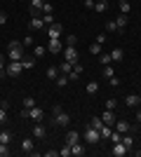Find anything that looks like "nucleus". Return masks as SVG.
Segmentation results:
<instances>
[{
  "label": "nucleus",
  "mask_w": 141,
  "mask_h": 157,
  "mask_svg": "<svg viewBox=\"0 0 141 157\" xmlns=\"http://www.w3.org/2000/svg\"><path fill=\"white\" fill-rule=\"evenodd\" d=\"M21 150L31 155V152H33V138H24V141H21Z\"/></svg>",
  "instance_id": "nucleus-16"
},
{
  "label": "nucleus",
  "mask_w": 141,
  "mask_h": 157,
  "mask_svg": "<svg viewBox=\"0 0 141 157\" xmlns=\"http://www.w3.org/2000/svg\"><path fill=\"white\" fill-rule=\"evenodd\" d=\"M94 42H99V45H104V42H106V33H99V35H96V40H94Z\"/></svg>",
  "instance_id": "nucleus-46"
},
{
  "label": "nucleus",
  "mask_w": 141,
  "mask_h": 157,
  "mask_svg": "<svg viewBox=\"0 0 141 157\" xmlns=\"http://www.w3.org/2000/svg\"><path fill=\"white\" fill-rule=\"evenodd\" d=\"M10 155V145L7 143H0V157H7Z\"/></svg>",
  "instance_id": "nucleus-36"
},
{
  "label": "nucleus",
  "mask_w": 141,
  "mask_h": 157,
  "mask_svg": "<svg viewBox=\"0 0 141 157\" xmlns=\"http://www.w3.org/2000/svg\"><path fill=\"white\" fill-rule=\"evenodd\" d=\"M132 12V5H129V0H120V14H129Z\"/></svg>",
  "instance_id": "nucleus-23"
},
{
  "label": "nucleus",
  "mask_w": 141,
  "mask_h": 157,
  "mask_svg": "<svg viewBox=\"0 0 141 157\" xmlns=\"http://www.w3.org/2000/svg\"><path fill=\"white\" fill-rule=\"evenodd\" d=\"M59 155H61V157H71V145L66 143V145H64V148L59 150Z\"/></svg>",
  "instance_id": "nucleus-39"
},
{
  "label": "nucleus",
  "mask_w": 141,
  "mask_h": 157,
  "mask_svg": "<svg viewBox=\"0 0 141 157\" xmlns=\"http://www.w3.org/2000/svg\"><path fill=\"white\" fill-rule=\"evenodd\" d=\"M115 131H120V134H129V131H136V127L129 124L127 120H115Z\"/></svg>",
  "instance_id": "nucleus-7"
},
{
  "label": "nucleus",
  "mask_w": 141,
  "mask_h": 157,
  "mask_svg": "<svg viewBox=\"0 0 141 157\" xmlns=\"http://www.w3.org/2000/svg\"><path fill=\"white\" fill-rule=\"evenodd\" d=\"M106 7H108V2H106V0H99V2L94 5V10H96V12H106Z\"/></svg>",
  "instance_id": "nucleus-32"
},
{
  "label": "nucleus",
  "mask_w": 141,
  "mask_h": 157,
  "mask_svg": "<svg viewBox=\"0 0 141 157\" xmlns=\"http://www.w3.org/2000/svg\"><path fill=\"white\" fill-rule=\"evenodd\" d=\"M82 141H85V143H89V145L99 143V141H101L99 129H94V127H89V124H87V129H85V134H82Z\"/></svg>",
  "instance_id": "nucleus-3"
},
{
  "label": "nucleus",
  "mask_w": 141,
  "mask_h": 157,
  "mask_svg": "<svg viewBox=\"0 0 141 157\" xmlns=\"http://www.w3.org/2000/svg\"><path fill=\"white\" fill-rule=\"evenodd\" d=\"M52 12H54L52 2H47V0H45V2H42V14H52Z\"/></svg>",
  "instance_id": "nucleus-34"
},
{
  "label": "nucleus",
  "mask_w": 141,
  "mask_h": 157,
  "mask_svg": "<svg viewBox=\"0 0 141 157\" xmlns=\"http://www.w3.org/2000/svg\"><path fill=\"white\" fill-rule=\"evenodd\" d=\"M21 71H24L21 61H10V63L5 66V75H12V78H17V75H19Z\"/></svg>",
  "instance_id": "nucleus-6"
},
{
  "label": "nucleus",
  "mask_w": 141,
  "mask_h": 157,
  "mask_svg": "<svg viewBox=\"0 0 141 157\" xmlns=\"http://www.w3.org/2000/svg\"><path fill=\"white\" fill-rule=\"evenodd\" d=\"M45 75H47V78H49V80H57V78H59V68H57V66H49Z\"/></svg>",
  "instance_id": "nucleus-20"
},
{
  "label": "nucleus",
  "mask_w": 141,
  "mask_h": 157,
  "mask_svg": "<svg viewBox=\"0 0 141 157\" xmlns=\"http://www.w3.org/2000/svg\"><path fill=\"white\" fill-rule=\"evenodd\" d=\"M28 28H31V31H42V28H45V21H42V17H33V19L28 21Z\"/></svg>",
  "instance_id": "nucleus-12"
},
{
  "label": "nucleus",
  "mask_w": 141,
  "mask_h": 157,
  "mask_svg": "<svg viewBox=\"0 0 141 157\" xmlns=\"http://www.w3.org/2000/svg\"><path fill=\"white\" fill-rule=\"evenodd\" d=\"M10 61H21L24 59V42L21 40H12L7 45V54H5Z\"/></svg>",
  "instance_id": "nucleus-1"
},
{
  "label": "nucleus",
  "mask_w": 141,
  "mask_h": 157,
  "mask_svg": "<svg viewBox=\"0 0 141 157\" xmlns=\"http://www.w3.org/2000/svg\"><path fill=\"white\" fill-rule=\"evenodd\" d=\"M52 115H54V124H57V127H68V124H71V115L64 113L61 105H54V108H52Z\"/></svg>",
  "instance_id": "nucleus-2"
},
{
  "label": "nucleus",
  "mask_w": 141,
  "mask_h": 157,
  "mask_svg": "<svg viewBox=\"0 0 141 157\" xmlns=\"http://www.w3.org/2000/svg\"><path fill=\"white\" fill-rule=\"evenodd\" d=\"M99 59H101V63H104V66H108L111 61H113V59H111V54H104V56H99Z\"/></svg>",
  "instance_id": "nucleus-43"
},
{
  "label": "nucleus",
  "mask_w": 141,
  "mask_h": 157,
  "mask_svg": "<svg viewBox=\"0 0 141 157\" xmlns=\"http://www.w3.org/2000/svg\"><path fill=\"white\" fill-rule=\"evenodd\" d=\"M61 54H64V61H68L71 66H75V63H78V56H80L75 47H64V52H61Z\"/></svg>",
  "instance_id": "nucleus-4"
},
{
  "label": "nucleus",
  "mask_w": 141,
  "mask_h": 157,
  "mask_svg": "<svg viewBox=\"0 0 141 157\" xmlns=\"http://www.w3.org/2000/svg\"><path fill=\"white\" fill-rule=\"evenodd\" d=\"M106 31H108V33H120V31H118V24H115V19H111V21L106 24Z\"/></svg>",
  "instance_id": "nucleus-31"
},
{
  "label": "nucleus",
  "mask_w": 141,
  "mask_h": 157,
  "mask_svg": "<svg viewBox=\"0 0 141 157\" xmlns=\"http://www.w3.org/2000/svg\"><path fill=\"white\" fill-rule=\"evenodd\" d=\"M89 52L92 54H101V45L99 42H92V45H89Z\"/></svg>",
  "instance_id": "nucleus-38"
},
{
  "label": "nucleus",
  "mask_w": 141,
  "mask_h": 157,
  "mask_svg": "<svg viewBox=\"0 0 141 157\" xmlns=\"http://www.w3.org/2000/svg\"><path fill=\"white\" fill-rule=\"evenodd\" d=\"M61 35H64V26H61V24H57V21H52V24H49V26H47V38H61Z\"/></svg>",
  "instance_id": "nucleus-5"
},
{
  "label": "nucleus",
  "mask_w": 141,
  "mask_h": 157,
  "mask_svg": "<svg viewBox=\"0 0 141 157\" xmlns=\"http://www.w3.org/2000/svg\"><path fill=\"white\" fill-rule=\"evenodd\" d=\"M122 56H125V52H122V47H115L113 52H111V59H113V61H122Z\"/></svg>",
  "instance_id": "nucleus-19"
},
{
  "label": "nucleus",
  "mask_w": 141,
  "mask_h": 157,
  "mask_svg": "<svg viewBox=\"0 0 141 157\" xmlns=\"http://www.w3.org/2000/svg\"><path fill=\"white\" fill-rule=\"evenodd\" d=\"M21 66H24V71H26V68H33L35 61L33 59H21Z\"/></svg>",
  "instance_id": "nucleus-37"
},
{
  "label": "nucleus",
  "mask_w": 141,
  "mask_h": 157,
  "mask_svg": "<svg viewBox=\"0 0 141 157\" xmlns=\"http://www.w3.org/2000/svg\"><path fill=\"white\" fill-rule=\"evenodd\" d=\"M136 155H139V157H141V150H139V152H136Z\"/></svg>",
  "instance_id": "nucleus-53"
},
{
  "label": "nucleus",
  "mask_w": 141,
  "mask_h": 157,
  "mask_svg": "<svg viewBox=\"0 0 141 157\" xmlns=\"http://www.w3.org/2000/svg\"><path fill=\"white\" fill-rule=\"evenodd\" d=\"M47 47H35V56H45Z\"/></svg>",
  "instance_id": "nucleus-47"
},
{
  "label": "nucleus",
  "mask_w": 141,
  "mask_h": 157,
  "mask_svg": "<svg viewBox=\"0 0 141 157\" xmlns=\"http://www.w3.org/2000/svg\"><path fill=\"white\" fill-rule=\"evenodd\" d=\"M111 152H113V157H125L129 150L125 148V143L120 141V143H113V150H111Z\"/></svg>",
  "instance_id": "nucleus-11"
},
{
  "label": "nucleus",
  "mask_w": 141,
  "mask_h": 157,
  "mask_svg": "<svg viewBox=\"0 0 141 157\" xmlns=\"http://www.w3.org/2000/svg\"><path fill=\"white\" fill-rule=\"evenodd\" d=\"M82 71H85V68H82V63H80V61H78V63L73 66V73H78V75H82Z\"/></svg>",
  "instance_id": "nucleus-45"
},
{
  "label": "nucleus",
  "mask_w": 141,
  "mask_h": 157,
  "mask_svg": "<svg viewBox=\"0 0 141 157\" xmlns=\"http://www.w3.org/2000/svg\"><path fill=\"white\" fill-rule=\"evenodd\" d=\"M94 5H96V0H85V7H87V10H94Z\"/></svg>",
  "instance_id": "nucleus-49"
},
{
  "label": "nucleus",
  "mask_w": 141,
  "mask_h": 157,
  "mask_svg": "<svg viewBox=\"0 0 141 157\" xmlns=\"http://www.w3.org/2000/svg\"><path fill=\"white\" fill-rule=\"evenodd\" d=\"M71 71H73V66L68 63V61H64V63L59 66V73H64V75H68V73H71Z\"/></svg>",
  "instance_id": "nucleus-25"
},
{
  "label": "nucleus",
  "mask_w": 141,
  "mask_h": 157,
  "mask_svg": "<svg viewBox=\"0 0 141 157\" xmlns=\"http://www.w3.org/2000/svg\"><path fill=\"white\" fill-rule=\"evenodd\" d=\"M47 52H52V54H61L64 52V45H61V38H49V45H47Z\"/></svg>",
  "instance_id": "nucleus-8"
},
{
  "label": "nucleus",
  "mask_w": 141,
  "mask_h": 157,
  "mask_svg": "<svg viewBox=\"0 0 141 157\" xmlns=\"http://www.w3.org/2000/svg\"><path fill=\"white\" fill-rule=\"evenodd\" d=\"M57 155H59V150H47L45 152V157H57Z\"/></svg>",
  "instance_id": "nucleus-51"
},
{
  "label": "nucleus",
  "mask_w": 141,
  "mask_h": 157,
  "mask_svg": "<svg viewBox=\"0 0 141 157\" xmlns=\"http://www.w3.org/2000/svg\"><path fill=\"white\" fill-rule=\"evenodd\" d=\"M120 141H122L120 131H111V143H120Z\"/></svg>",
  "instance_id": "nucleus-33"
},
{
  "label": "nucleus",
  "mask_w": 141,
  "mask_h": 157,
  "mask_svg": "<svg viewBox=\"0 0 141 157\" xmlns=\"http://www.w3.org/2000/svg\"><path fill=\"white\" fill-rule=\"evenodd\" d=\"M136 122L141 124V110H136Z\"/></svg>",
  "instance_id": "nucleus-52"
},
{
  "label": "nucleus",
  "mask_w": 141,
  "mask_h": 157,
  "mask_svg": "<svg viewBox=\"0 0 141 157\" xmlns=\"http://www.w3.org/2000/svg\"><path fill=\"white\" fill-rule=\"evenodd\" d=\"M111 131H113L111 127H108V124H104V127L99 129V134H101V138H111Z\"/></svg>",
  "instance_id": "nucleus-30"
},
{
  "label": "nucleus",
  "mask_w": 141,
  "mask_h": 157,
  "mask_svg": "<svg viewBox=\"0 0 141 157\" xmlns=\"http://www.w3.org/2000/svg\"><path fill=\"white\" fill-rule=\"evenodd\" d=\"M54 82H57V87H66V85H68V75H64V73H61V75L54 80Z\"/></svg>",
  "instance_id": "nucleus-26"
},
{
  "label": "nucleus",
  "mask_w": 141,
  "mask_h": 157,
  "mask_svg": "<svg viewBox=\"0 0 141 157\" xmlns=\"http://www.w3.org/2000/svg\"><path fill=\"white\" fill-rule=\"evenodd\" d=\"M26 110H28V117L33 120V122H42V117H45V110H42V108L35 105V108H26Z\"/></svg>",
  "instance_id": "nucleus-9"
},
{
  "label": "nucleus",
  "mask_w": 141,
  "mask_h": 157,
  "mask_svg": "<svg viewBox=\"0 0 141 157\" xmlns=\"http://www.w3.org/2000/svg\"><path fill=\"white\" fill-rule=\"evenodd\" d=\"M5 122H7V110L0 108V124H5Z\"/></svg>",
  "instance_id": "nucleus-42"
},
{
  "label": "nucleus",
  "mask_w": 141,
  "mask_h": 157,
  "mask_svg": "<svg viewBox=\"0 0 141 157\" xmlns=\"http://www.w3.org/2000/svg\"><path fill=\"white\" fill-rule=\"evenodd\" d=\"M10 141H12V134H10V131H0V143L10 145Z\"/></svg>",
  "instance_id": "nucleus-29"
},
{
  "label": "nucleus",
  "mask_w": 141,
  "mask_h": 157,
  "mask_svg": "<svg viewBox=\"0 0 141 157\" xmlns=\"http://www.w3.org/2000/svg\"><path fill=\"white\" fill-rule=\"evenodd\" d=\"M85 152H87V150H85V143H80V141L71 145V155H75V157H82Z\"/></svg>",
  "instance_id": "nucleus-13"
},
{
  "label": "nucleus",
  "mask_w": 141,
  "mask_h": 157,
  "mask_svg": "<svg viewBox=\"0 0 141 157\" xmlns=\"http://www.w3.org/2000/svg\"><path fill=\"white\" fill-rule=\"evenodd\" d=\"M45 136H47V129H45V124L35 122V127H33V138H45Z\"/></svg>",
  "instance_id": "nucleus-14"
},
{
  "label": "nucleus",
  "mask_w": 141,
  "mask_h": 157,
  "mask_svg": "<svg viewBox=\"0 0 141 157\" xmlns=\"http://www.w3.org/2000/svg\"><path fill=\"white\" fill-rule=\"evenodd\" d=\"M108 82H111V87H120V78H115V75L108 78Z\"/></svg>",
  "instance_id": "nucleus-44"
},
{
  "label": "nucleus",
  "mask_w": 141,
  "mask_h": 157,
  "mask_svg": "<svg viewBox=\"0 0 141 157\" xmlns=\"http://www.w3.org/2000/svg\"><path fill=\"white\" fill-rule=\"evenodd\" d=\"M78 141H80V134H78V131H68V134H66V143L68 145L78 143Z\"/></svg>",
  "instance_id": "nucleus-17"
},
{
  "label": "nucleus",
  "mask_w": 141,
  "mask_h": 157,
  "mask_svg": "<svg viewBox=\"0 0 141 157\" xmlns=\"http://www.w3.org/2000/svg\"><path fill=\"white\" fill-rule=\"evenodd\" d=\"M35 105H38V103H35L33 96H24V108H35Z\"/></svg>",
  "instance_id": "nucleus-28"
},
{
  "label": "nucleus",
  "mask_w": 141,
  "mask_h": 157,
  "mask_svg": "<svg viewBox=\"0 0 141 157\" xmlns=\"http://www.w3.org/2000/svg\"><path fill=\"white\" fill-rule=\"evenodd\" d=\"M5 24H7V14L0 12V26H5Z\"/></svg>",
  "instance_id": "nucleus-50"
},
{
  "label": "nucleus",
  "mask_w": 141,
  "mask_h": 157,
  "mask_svg": "<svg viewBox=\"0 0 141 157\" xmlns=\"http://www.w3.org/2000/svg\"><path fill=\"white\" fill-rule=\"evenodd\" d=\"M42 21H45V26H49V24H52V14H42Z\"/></svg>",
  "instance_id": "nucleus-48"
},
{
  "label": "nucleus",
  "mask_w": 141,
  "mask_h": 157,
  "mask_svg": "<svg viewBox=\"0 0 141 157\" xmlns=\"http://www.w3.org/2000/svg\"><path fill=\"white\" fill-rule=\"evenodd\" d=\"M122 143H125V148H127V150H132V145H134L132 134H122Z\"/></svg>",
  "instance_id": "nucleus-21"
},
{
  "label": "nucleus",
  "mask_w": 141,
  "mask_h": 157,
  "mask_svg": "<svg viewBox=\"0 0 141 157\" xmlns=\"http://www.w3.org/2000/svg\"><path fill=\"white\" fill-rule=\"evenodd\" d=\"M101 120H104V124L113 127V124H115V113H113V110H108V108H106V113L101 115Z\"/></svg>",
  "instance_id": "nucleus-15"
},
{
  "label": "nucleus",
  "mask_w": 141,
  "mask_h": 157,
  "mask_svg": "<svg viewBox=\"0 0 141 157\" xmlns=\"http://www.w3.org/2000/svg\"><path fill=\"white\" fill-rule=\"evenodd\" d=\"M115 24H118V31H122V28L127 26V14H118V17H115Z\"/></svg>",
  "instance_id": "nucleus-18"
},
{
  "label": "nucleus",
  "mask_w": 141,
  "mask_h": 157,
  "mask_svg": "<svg viewBox=\"0 0 141 157\" xmlns=\"http://www.w3.org/2000/svg\"><path fill=\"white\" fill-rule=\"evenodd\" d=\"M85 89H87V94H96V92H99V82H96V80H92V82H87V87H85Z\"/></svg>",
  "instance_id": "nucleus-22"
},
{
  "label": "nucleus",
  "mask_w": 141,
  "mask_h": 157,
  "mask_svg": "<svg viewBox=\"0 0 141 157\" xmlns=\"http://www.w3.org/2000/svg\"><path fill=\"white\" fill-rule=\"evenodd\" d=\"M139 103H141L139 94H127V96H125V105H127V108H139Z\"/></svg>",
  "instance_id": "nucleus-10"
},
{
  "label": "nucleus",
  "mask_w": 141,
  "mask_h": 157,
  "mask_svg": "<svg viewBox=\"0 0 141 157\" xmlns=\"http://www.w3.org/2000/svg\"><path fill=\"white\" fill-rule=\"evenodd\" d=\"M101 75H104V78H113V75H115V71H113V66H111V63H108V66H104V73H101Z\"/></svg>",
  "instance_id": "nucleus-24"
},
{
  "label": "nucleus",
  "mask_w": 141,
  "mask_h": 157,
  "mask_svg": "<svg viewBox=\"0 0 141 157\" xmlns=\"http://www.w3.org/2000/svg\"><path fill=\"white\" fill-rule=\"evenodd\" d=\"M5 54H0V75H2V78H5Z\"/></svg>",
  "instance_id": "nucleus-40"
},
{
  "label": "nucleus",
  "mask_w": 141,
  "mask_h": 157,
  "mask_svg": "<svg viewBox=\"0 0 141 157\" xmlns=\"http://www.w3.org/2000/svg\"><path fill=\"white\" fill-rule=\"evenodd\" d=\"M78 45V35H68L66 38V47H75Z\"/></svg>",
  "instance_id": "nucleus-35"
},
{
  "label": "nucleus",
  "mask_w": 141,
  "mask_h": 157,
  "mask_svg": "<svg viewBox=\"0 0 141 157\" xmlns=\"http://www.w3.org/2000/svg\"><path fill=\"white\" fill-rule=\"evenodd\" d=\"M89 127H94V129H101V127H104V120H101V117H92V120H89Z\"/></svg>",
  "instance_id": "nucleus-27"
},
{
  "label": "nucleus",
  "mask_w": 141,
  "mask_h": 157,
  "mask_svg": "<svg viewBox=\"0 0 141 157\" xmlns=\"http://www.w3.org/2000/svg\"><path fill=\"white\" fill-rule=\"evenodd\" d=\"M115 105H118L115 98H108V101H106V108H108V110H115Z\"/></svg>",
  "instance_id": "nucleus-41"
}]
</instances>
